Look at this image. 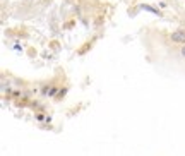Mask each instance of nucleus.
<instances>
[{
	"mask_svg": "<svg viewBox=\"0 0 185 156\" xmlns=\"http://www.w3.org/2000/svg\"><path fill=\"white\" fill-rule=\"evenodd\" d=\"M182 55H183V57H185V46H183V48H182Z\"/></svg>",
	"mask_w": 185,
	"mask_h": 156,
	"instance_id": "7ed1b4c3",
	"label": "nucleus"
},
{
	"mask_svg": "<svg viewBox=\"0 0 185 156\" xmlns=\"http://www.w3.org/2000/svg\"><path fill=\"white\" fill-rule=\"evenodd\" d=\"M57 91H58V87H52V89L48 91V96H55V94H57Z\"/></svg>",
	"mask_w": 185,
	"mask_h": 156,
	"instance_id": "f03ea898",
	"label": "nucleus"
},
{
	"mask_svg": "<svg viewBox=\"0 0 185 156\" xmlns=\"http://www.w3.org/2000/svg\"><path fill=\"white\" fill-rule=\"evenodd\" d=\"M171 40L177 43H185V29H178V31L171 33Z\"/></svg>",
	"mask_w": 185,
	"mask_h": 156,
	"instance_id": "f257e3e1",
	"label": "nucleus"
}]
</instances>
